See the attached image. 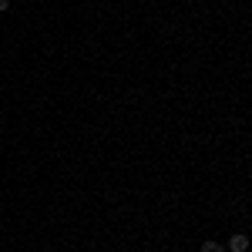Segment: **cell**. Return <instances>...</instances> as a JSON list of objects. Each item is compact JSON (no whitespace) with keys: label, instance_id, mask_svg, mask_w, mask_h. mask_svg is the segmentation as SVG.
Returning <instances> with one entry per match:
<instances>
[{"label":"cell","instance_id":"cell-2","mask_svg":"<svg viewBox=\"0 0 252 252\" xmlns=\"http://www.w3.org/2000/svg\"><path fill=\"white\" fill-rule=\"evenodd\" d=\"M202 252H225V246L215 242V239H205V242H202Z\"/></svg>","mask_w":252,"mask_h":252},{"label":"cell","instance_id":"cell-1","mask_svg":"<svg viewBox=\"0 0 252 252\" xmlns=\"http://www.w3.org/2000/svg\"><path fill=\"white\" fill-rule=\"evenodd\" d=\"M229 252H249V235H242V232H235L232 239H229V246H225Z\"/></svg>","mask_w":252,"mask_h":252},{"label":"cell","instance_id":"cell-3","mask_svg":"<svg viewBox=\"0 0 252 252\" xmlns=\"http://www.w3.org/2000/svg\"><path fill=\"white\" fill-rule=\"evenodd\" d=\"M7 7H10V0H0V10H7Z\"/></svg>","mask_w":252,"mask_h":252}]
</instances>
